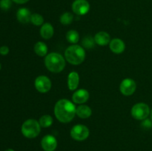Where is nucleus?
Segmentation results:
<instances>
[{"instance_id": "f257e3e1", "label": "nucleus", "mask_w": 152, "mask_h": 151, "mask_svg": "<svg viewBox=\"0 0 152 151\" xmlns=\"http://www.w3.org/2000/svg\"><path fill=\"white\" fill-rule=\"evenodd\" d=\"M75 105L68 99H60L54 107V114L57 120L62 123H68L76 115Z\"/></svg>"}, {"instance_id": "f03ea898", "label": "nucleus", "mask_w": 152, "mask_h": 151, "mask_svg": "<svg viewBox=\"0 0 152 151\" xmlns=\"http://www.w3.org/2000/svg\"><path fill=\"white\" fill-rule=\"evenodd\" d=\"M45 65L47 69L52 73H60L65 67V61L63 56L57 53H51L47 55L45 59Z\"/></svg>"}, {"instance_id": "7ed1b4c3", "label": "nucleus", "mask_w": 152, "mask_h": 151, "mask_svg": "<svg viewBox=\"0 0 152 151\" xmlns=\"http://www.w3.org/2000/svg\"><path fill=\"white\" fill-rule=\"evenodd\" d=\"M65 57L70 64L79 65L83 62L86 58V52L84 48L80 45L69 46L65 52Z\"/></svg>"}, {"instance_id": "20e7f679", "label": "nucleus", "mask_w": 152, "mask_h": 151, "mask_svg": "<svg viewBox=\"0 0 152 151\" xmlns=\"http://www.w3.org/2000/svg\"><path fill=\"white\" fill-rule=\"evenodd\" d=\"M21 130L24 136L28 139H34L39 135L41 126L37 120L28 119L22 124Z\"/></svg>"}, {"instance_id": "39448f33", "label": "nucleus", "mask_w": 152, "mask_h": 151, "mask_svg": "<svg viewBox=\"0 0 152 151\" xmlns=\"http://www.w3.org/2000/svg\"><path fill=\"white\" fill-rule=\"evenodd\" d=\"M150 108L145 103H137L133 106L132 109V115L135 119L144 120L150 115Z\"/></svg>"}, {"instance_id": "423d86ee", "label": "nucleus", "mask_w": 152, "mask_h": 151, "mask_svg": "<svg viewBox=\"0 0 152 151\" xmlns=\"http://www.w3.org/2000/svg\"><path fill=\"white\" fill-rule=\"evenodd\" d=\"M90 131L86 126L83 124H77L71 130V136L73 139L82 142L88 138Z\"/></svg>"}, {"instance_id": "0eeeda50", "label": "nucleus", "mask_w": 152, "mask_h": 151, "mask_svg": "<svg viewBox=\"0 0 152 151\" xmlns=\"http://www.w3.org/2000/svg\"><path fill=\"white\" fill-rule=\"evenodd\" d=\"M35 87L39 92L45 93L51 88V81L48 77L45 76H39L35 80Z\"/></svg>"}, {"instance_id": "6e6552de", "label": "nucleus", "mask_w": 152, "mask_h": 151, "mask_svg": "<svg viewBox=\"0 0 152 151\" xmlns=\"http://www.w3.org/2000/svg\"><path fill=\"white\" fill-rule=\"evenodd\" d=\"M137 84L132 78H125L122 81L120 86V90L124 96H131L135 92Z\"/></svg>"}, {"instance_id": "1a4fd4ad", "label": "nucleus", "mask_w": 152, "mask_h": 151, "mask_svg": "<svg viewBox=\"0 0 152 151\" xmlns=\"http://www.w3.org/2000/svg\"><path fill=\"white\" fill-rule=\"evenodd\" d=\"M72 10L79 16L86 15L90 10V4L87 0H75L72 4Z\"/></svg>"}, {"instance_id": "9d476101", "label": "nucleus", "mask_w": 152, "mask_h": 151, "mask_svg": "<svg viewBox=\"0 0 152 151\" xmlns=\"http://www.w3.org/2000/svg\"><path fill=\"white\" fill-rule=\"evenodd\" d=\"M41 146L45 151H54L57 147V141L52 135H46L42 139Z\"/></svg>"}, {"instance_id": "9b49d317", "label": "nucleus", "mask_w": 152, "mask_h": 151, "mask_svg": "<svg viewBox=\"0 0 152 151\" xmlns=\"http://www.w3.org/2000/svg\"><path fill=\"white\" fill-rule=\"evenodd\" d=\"M89 99V93L85 89H80L73 94V102L76 104H83Z\"/></svg>"}, {"instance_id": "f8f14e48", "label": "nucleus", "mask_w": 152, "mask_h": 151, "mask_svg": "<svg viewBox=\"0 0 152 151\" xmlns=\"http://www.w3.org/2000/svg\"><path fill=\"white\" fill-rule=\"evenodd\" d=\"M110 50L114 53L120 54L125 50L126 45L124 41L120 38H114L109 43Z\"/></svg>"}, {"instance_id": "ddd939ff", "label": "nucleus", "mask_w": 152, "mask_h": 151, "mask_svg": "<svg viewBox=\"0 0 152 151\" xmlns=\"http://www.w3.org/2000/svg\"><path fill=\"white\" fill-rule=\"evenodd\" d=\"M31 15L32 14L31 13V11L28 8L22 7V8L18 10L17 13H16V18L21 23L27 24L31 22Z\"/></svg>"}, {"instance_id": "4468645a", "label": "nucleus", "mask_w": 152, "mask_h": 151, "mask_svg": "<svg viewBox=\"0 0 152 151\" xmlns=\"http://www.w3.org/2000/svg\"><path fill=\"white\" fill-rule=\"evenodd\" d=\"M94 40L96 44H97L98 45L105 46L109 44L110 41H111V37L108 33L100 31L95 35Z\"/></svg>"}, {"instance_id": "2eb2a0df", "label": "nucleus", "mask_w": 152, "mask_h": 151, "mask_svg": "<svg viewBox=\"0 0 152 151\" xmlns=\"http://www.w3.org/2000/svg\"><path fill=\"white\" fill-rule=\"evenodd\" d=\"M80 83V76L78 73L71 72L68 77V86L70 90H75L78 87Z\"/></svg>"}, {"instance_id": "dca6fc26", "label": "nucleus", "mask_w": 152, "mask_h": 151, "mask_svg": "<svg viewBox=\"0 0 152 151\" xmlns=\"http://www.w3.org/2000/svg\"><path fill=\"white\" fill-rule=\"evenodd\" d=\"M54 30L50 23H45L42 26L40 29V35L45 39H50L53 36Z\"/></svg>"}, {"instance_id": "f3484780", "label": "nucleus", "mask_w": 152, "mask_h": 151, "mask_svg": "<svg viewBox=\"0 0 152 151\" xmlns=\"http://www.w3.org/2000/svg\"><path fill=\"white\" fill-rule=\"evenodd\" d=\"M76 114L80 118H88L91 115L92 110L87 105H80L77 107Z\"/></svg>"}, {"instance_id": "a211bd4d", "label": "nucleus", "mask_w": 152, "mask_h": 151, "mask_svg": "<svg viewBox=\"0 0 152 151\" xmlns=\"http://www.w3.org/2000/svg\"><path fill=\"white\" fill-rule=\"evenodd\" d=\"M34 50L36 54L39 56H45L47 55L48 47L45 43L42 42V41H38L34 45Z\"/></svg>"}, {"instance_id": "6ab92c4d", "label": "nucleus", "mask_w": 152, "mask_h": 151, "mask_svg": "<svg viewBox=\"0 0 152 151\" xmlns=\"http://www.w3.org/2000/svg\"><path fill=\"white\" fill-rule=\"evenodd\" d=\"M66 39L68 40V42L72 43V44L78 42L80 40L79 33L74 30H71L68 31V33H66Z\"/></svg>"}, {"instance_id": "aec40b11", "label": "nucleus", "mask_w": 152, "mask_h": 151, "mask_svg": "<svg viewBox=\"0 0 152 151\" xmlns=\"http://www.w3.org/2000/svg\"><path fill=\"white\" fill-rule=\"evenodd\" d=\"M53 118L50 115H44L39 118V123L42 127H49L53 124Z\"/></svg>"}, {"instance_id": "412c9836", "label": "nucleus", "mask_w": 152, "mask_h": 151, "mask_svg": "<svg viewBox=\"0 0 152 151\" xmlns=\"http://www.w3.org/2000/svg\"><path fill=\"white\" fill-rule=\"evenodd\" d=\"M74 20V16L72 13L69 12L64 13L62 16H60V22L64 25H68L72 23Z\"/></svg>"}, {"instance_id": "4be33fe9", "label": "nucleus", "mask_w": 152, "mask_h": 151, "mask_svg": "<svg viewBox=\"0 0 152 151\" xmlns=\"http://www.w3.org/2000/svg\"><path fill=\"white\" fill-rule=\"evenodd\" d=\"M95 40L94 38H93L92 36H87L83 38V41H82V44H83V47L85 48H87V49H91V48H93L95 45Z\"/></svg>"}, {"instance_id": "5701e85b", "label": "nucleus", "mask_w": 152, "mask_h": 151, "mask_svg": "<svg viewBox=\"0 0 152 151\" xmlns=\"http://www.w3.org/2000/svg\"><path fill=\"white\" fill-rule=\"evenodd\" d=\"M31 22H32L33 25H36V26H39L43 24L44 19H43L42 16H41L39 13H34V14L31 15Z\"/></svg>"}, {"instance_id": "b1692460", "label": "nucleus", "mask_w": 152, "mask_h": 151, "mask_svg": "<svg viewBox=\"0 0 152 151\" xmlns=\"http://www.w3.org/2000/svg\"><path fill=\"white\" fill-rule=\"evenodd\" d=\"M11 0H0V7L3 10H7L11 7Z\"/></svg>"}, {"instance_id": "393cba45", "label": "nucleus", "mask_w": 152, "mask_h": 151, "mask_svg": "<svg viewBox=\"0 0 152 151\" xmlns=\"http://www.w3.org/2000/svg\"><path fill=\"white\" fill-rule=\"evenodd\" d=\"M141 127L142 128L145 129V130H148V129L152 128V121L151 119H148V118H145L143 120V121L141 124Z\"/></svg>"}, {"instance_id": "a878e982", "label": "nucleus", "mask_w": 152, "mask_h": 151, "mask_svg": "<svg viewBox=\"0 0 152 151\" xmlns=\"http://www.w3.org/2000/svg\"><path fill=\"white\" fill-rule=\"evenodd\" d=\"M9 53V48L7 46H2L0 47V53L1 55H7Z\"/></svg>"}, {"instance_id": "bb28decb", "label": "nucleus", "mask_w": 152, "mask_h": 151, "mask_svg": "<svg viewBox=\"0 0 152 151\" xmlns=\"http://www.w3.org/2000/svg\"><path fill=\"white\" fill-rule=\"evenodd\" d=\"M14 2L17 3V4H25V3L28 2L29 0H12Z\"/></svg>"}, {"instance_id": "cd10ccee", "label": "nucleus", "mask_w": 152, "mask_h": 151, "mask_svg": "<svg viewBox=\"0 0 152 151\" xmlns=\"http://www.w3.org/2000/svg\"><path fill=\"white\" fill-rule=\"evenodd\" d=\"M150 116H151V119L152 121V110H151V113H150Z\"/></svg>"}, {"instance_id": "c85d7f7f", "label": "nucleus", "mask_w": 152, "mask_h": 151, "mask_svg": "<svg viewBox=\"0 0 152 151\" xmlns=\"http://www.w3.org/2000/svg\"><path fill=\"white\" fill-rule=\"evenodd\" d=\"M5 151H14V150H12V149H7V150H6Z\"/></svg>"}, {"instance_id": "c756f323", "label": "nucleus", "mask_w": 152, "mask_h": 151, "mask_svg": "<svg viewBox=\"0 0 152 151\" xmlns=\"http://www.w3.org/2000/svg\"><path fill=\"white\" fill-rule=\"evenodd\" d=\"M0 70H1V65H0Z\"/></svg>"}]
</instances>
